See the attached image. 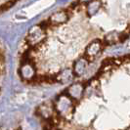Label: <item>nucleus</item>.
Here are the masks:
<instances>
[{"instance_id":"nucleus-1","label":"nucleus","mask_w":130,"mask_h":130,"mask_svg":"<svg viewBox=\"0 0 130 130\" xmlns=\"http://www.w3.org/2000/svg\"><path fill=\"white\" fill-rule=\"evenodd\" d=\"M7 74V54L3 43L0 41V95L3 91Z\"/></svg>"},{"instance_id":"nucleus-2","label":"nucleus","mask_w":130,"mask_h":130,"mask_svg":"<svg viewBox=\"0 0 130 130\" xmlns=\"http://www.w3.org/2000/svg\"><path fill=\"white\" fill-rule=\"evenodd\" d=\"M22 0H0V15L9 11Z\"/></svg>"},{"instance_id":"nucleus-3","label":"nucleus","mask_w":130,"mask_h":130,"mask_svg":"<svg viewBox=\"0 0 130 130\" xmlns=\"http://www.w3.org/2000/svg\"><path fill=\"white\" fill-rule=\"evenodd\" d=\"M0 130H24L22 127H11V128H7V127H0Z\"/></svg>"}]
</instances>
